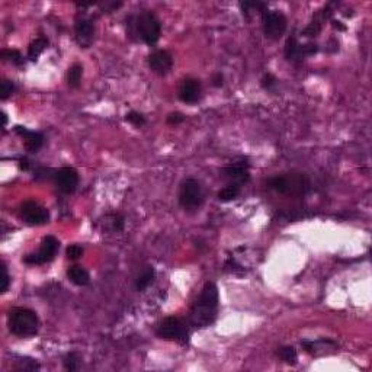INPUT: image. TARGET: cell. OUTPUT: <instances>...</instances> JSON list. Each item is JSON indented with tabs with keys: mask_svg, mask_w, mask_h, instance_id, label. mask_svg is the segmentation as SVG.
<instances>
[{
	"mask_svg": "<svg viewBox=\"0 0 372 372\" xmlns=\"http://www.w3.org/2000/svg\"><path fill=\"white\" fill-rule=\"evenodd\" d=\"M218 304H220V295H218L217 285L214 282H206L203 285L199 298L192 305L191 316H189L192 326L196 328H205L211 326L217 318Z\"/></svg>",
	"mask_w": 372,
	"mask_h": 372,
	"instance_id": "obj_1",
	"label": "cell"
},
{
	"mask_svg": "<svg viewBox=\"0 0 372 372\" xmlns=\"http://www.w3.org/2000/svg\"><path fill=\"white\" fill-rule=\"evenodd\" d=\"M8 326L12 335L19 338H29L38 332L39 320L36 313L29 308H12L8 314Z\"/></svg>",
	"mask_w": 372,
	"mask_h": 372,
	"instance_id": "obj_2",
	"label": "cell"
},
{
	"mask_svg": "<svg viewBox=\"0 0 372 372\" xmlns=\"http://www.w3.org/2000/svg\"><path fill=\"white\" fill-rule=\"evenodd\" d=\"M130 26H133L134 34L138 35V38L146 43L147 46H154L160 39L161 34V25L157 16L151 12H143L137 16L130 18Z\"/></svg>",
	"mask_w": 372,
	"mask_h": 372,
	"instance_id": "obj_3",
	"label": "cell"
},
{
	"mask_svg": "<svg viewBox=\"0 0 372 372\" xmlns=\"http://www.w3.org/2000/svg\"><path fill=\"white\" fill-rule=\"evenodd\" d=\"M156 333L160 339L178 343H188L189 340V330L179 317L170 316L163 318L157 326Z\"/></svg>",
	"mask_w": 372,
	"mask_h": 372,
	"instance_id": "obj_4",
	"label": "cell"
},
{
	"mask_svg": "<svg viewBox=\"0 0 372 372\" xmlns=\"http://www.w3.org/2000/svg\"><path fill=\"white\" fill-rule=\"evenodd\" d=\"M203 202V191L196 179H186L179 191V203L185 211H196Z\"/></svg>",
	"mask_w": 372,
	"mask_h": 372,
	"instance_id": "obj_5",
	"label": "cell"
},
{
	"mask_svg": "<svg viewBox=\"0 0 372 372\" xmlns=\"http://www.w3.org/2000/svg\"><path fill=\"white\" fill-rule=\"evenodd\" d=\"M263 32L271 39H279L286 31V18L279 11H266L262 13Z\"/></svg>",
	"mask_w": 372,
	"mask_h": 372,
	"instance_id": "obj_6",
	"label": "cell"
},
{
	"mask_svg": "<svg viewBox=\"0 0 372 372\" xmlns=\"http://www.w3.org/2000/svg\"><path fill=\"white\" fill-rule=\"evenodd\" d=\"M58 247H60V241L57 240L56 237H44L43 241H41V246L38 249V252L32 253V255H28L23 259V262L26 265H44V263H48V262H51V260L56 258Z\"/></svg>",
	"mask_w": 372,
	"mask_h": 372,
	"instance_id": "obj_7",
	"label": "cell"
},
{
	"mask_svg": "<svg viewBox=\"0 0 372 372\" xmlns=\"http://www.w3.org/2000/svg\"><path fill=\"white\" fill-rule=\"evenodd\" d=\"M269 188L279 193H304L307 182L303 176H275L269 181Z\"/></svg>",
	"mask_w": 372,
	"mask_h": 372,
	"instance_id": "obj_8",
	"label": "cell"
},
{
	"mask_svg": "<svg viewBox=\"0 0 372 372\" xmlns=\"http://www.w3.org/2000/svg\"><path fill=\"white\" fill-rule=\"evenodd\" d=\"M21 218L29 226H44L50 221V213L46 206L34 201H28L21 206Z\"/></svg>",
	"mask_w": 372,
	"mask_h": 372,
	"instance_id": "obj_9",
	"label": "cell"
},
{
	"mask_svg": "<svg viewBox=\"0 0 372 372\" xmlns=\"http://www.w3.org/2000/svg\"><path fill=\"white\" fill-rule=\"evenodd\" d=\"M148 67L158 76H166L173 67V57L166 50H156L148 56Z\"/></svg>",
	"mask_w": 372,
	"mask_h": 372,
	"instance_id": "obj_10",
	"label": "cell"
},
{
	"mask_svg": "<svg viewBox=\"0 0 372 372\" xmlns=\"http://www.w3.org/2000/svg\"><path fill=\"white\" fill-rule=\"evenodd\" d=\"M56 186L63 193H73L79 185V173L73 168H63L54 175Z\"/></svg>",
	"mask_w": 372,
	"mask_h": 372,
	"instance_id": "obj_11",
	"label": "cell"
},
{
	"mask_svg": "<svg viewBox=\"0 0 372 372\" xmlns=\"http://www.w3.org/2000/svg\"><path fill=\"white\" fill-rule=\"evenodd\" d=\"M178 96L183 103L193 105L199 101L201 98V83L199 80L193 77H186L181 81L179 89H178Z\"/></svg>",
	"mask_w": 372,
	"mask_h": 372,
	"instance_id": "obj_12",
	"label": "cell"
},
{
	"mask_svg": "<svg viewBox=\"0 0 372 372\" xmlns=\"http://www.w3.org/2000/svg\"><path fill=\"white\" fill-rule=\"evenodd\" d=\"M76 39L81 47H89L95 36V25L88 18H79L74 25Z\"/></svg>",
	"mask_w": 372,
	"mask_h": 372,
	"instance_id": "obj_13",
	"label": "cell"
},
{
	"mask_svg": "<svg viewBox=\"0 0 372 372\" xmlns=\"http://www.w3.org/2000/svg\"><path fill=\"white\" fill-rule=\"evenodd\" d=\"M15 133L18 136H21L23 138V143H25V148L29 151V153H36L43 144H44V136L41 133H36V131H29L26 130L25 127L21 125H16L15 127Z\"/></svg>",
	"mask_w": 372,
	"mask_h": 372,
	"instance_id": "obj_14",
	"label": "cell"
},
{
	"mask_svg": "<svg viewBox=\"0 0 372 372\" xmlns=\"http://www.w3.org/2000/svg\"><path fill=\"white\" fill-rule=\"evenodd\" d=\"M223 175L226 176L227 179L233 181V183H237V185L246 183L250 179L247 166H243V164H233V166L224 168Z\"/></svg>",
	"mask_w": 372,
	"mask_h": 372,
	"instance_id": "obj_15",
	"label": "cell"
},
{
	"mask_svg": "<svg viewBox=\"0 0 372 372\" xmlns=\"http://www.w3.org/2000/svg\"><path fill=\"white\" fill-rule=\"evenodd\" d=\"M67 278L74 285H77V286H85V285H88L89 281H91V276H89L88 271L83 269L81 266H71V268H68Z\"/></svg>",
	"mask_w": 372,
	"mask_h": 372,
	"instance_id": "obj_16",
	"label": "cell"
},
{
	"mask_svg": "<svg viewBox=\"0 0 372 372\" xmlns=\"http://www.w3.org/2000/svg\"><path fill=\"white\" fill-rule=\"evenodd\" d=\"M285 57L290 61H298L303 60V53H301V46L297 43V39L294 36H290L286 44H285Z\"/></svg>",
	"mask_w": 372,
	"mask_h": 372,
	"instance_id": "obj_17",
	"label": "cell"
},
{
	"mask_svg": "<svg viewBox=\"0 0 372 372\" xmlns=\"http://www.w3.org/2000/svg\"><path fill=\"white\" fill-rule=\"evenodd\" d=\"M154 276H156V272L153 269V266H147V269L138 278H137L136 281V290L137 291H140V293H143L146 288H148L153 281H154Z\"/></svg>",
	"mask_w": 372,
	"mask_h": 372,
	"instance_id": "obj_18",
	"label": "cell"
},
{
	"mask_svg": "<svg viewBox=\"0 0 372 372\" xmlns=\"http://www.w3.org/2000/svg\"><path fill=\"white\" fill-rule=\"evenodd\" d=\"M238 195H240V185L230 183L218 192V199L221 202H230V201H234Z\"/></svg>",
	"mask_w": 372,
	"mask_h": 372,
	"instance_id": "obj_19",
	"label": "cell"
},
{
	"mask_svg": "<svg viewBox=\"0 0 372 372\" xmlns=\"http://www.w3.org/2000/svg\"><path fill=\"white\" fill-rule=\"evenodd\" d=\"M47 47H48V39L44 38V36H39V38H36L35 41H32L31 44H29V48H28V57L35 61L38 57L41 56V53L46 50Z\"/></svg>",
	"mask_w": 372,
	"mask_h": 372,
	"instance_id": "obj_20",
	"label": "cell"
},
{
	"mask_svg": "<svg viewBox=\"0 0 372 372\" xmlns=\"http://www.w3.org/2000/svg\"><path fill=\"white\" fill-rule=\"evenodd\" d=\"M81 76H83V67L80 64H73L67 70V76H66L68 86L73 88V89L79 88L80 81H81Z\"/></svg>",
	"mask_w": 372,
	"mask_h": 372,
	"instance_id": "obj_21",
	"label": "cell"
},
{
	"mask_svg": "<svg viewBox=\"0 0 372 372\" xmlns=\"http://www.w3.org/2000/svg\"><path fill=\"white\" fill-rule=\"evenodd\" d=\"M278 355H279V358H281L282 361L285 362V363H288V365H295L297 359H298L297 349L293 348V346H283V348L279 349Z\"/></svg>",
	"mask_w": 372,
	"mask_h": 372,
	"instance_id": "obj_22",
	"label": "cell"
},
{
	"mask_svg": "<svg viewBox=\"0 0 372 372\" xmlns=\"http://www.w3.org/2000/svg\"><path fill=\"white\" fill-rule=\"evenodd\" d=\"M64 368L67 369V371L73 372V371H77L79 369V365H80V356L76 353V352H70L66 355V358H64Z\"/></svg>",
	"mask_w": 372,
	"mask_h": 372,
	"instance_id": "obj_23",
	"label": "cell"
},
{
	"mask_svg": "<svg viewBox=\"0 0 372 372\" xmlns=\"http://www.w3.org/2000/svg\"><path fill=\"white\" fill-rule=\"evenodd\" d=\"M2 57L6 61H11L12 64H15V66H22L23 57L18 50H3L2 51Z\"/></svg>",
	"mask_w": 372,
	"mask_h": 372,
	"instance_id": "obj_24",
	"label": "cell"
},
{
	"mask_svg": "<svg viewBox=\"0 0 372 372\" xmlns=\"http://www.w3.org/2000/svg\"><path fill=\"white\" fill-rule=\"evenodd\" d=\"M241 6V11L244 15H247L250 12H263L266 11V5L265 3H260V2H244V3H240Z\"/></svg>",
	"mask_w": 372,
	"mask_h": 372,
	"instance_id": "obj_25",
	"label": "cell"
},
{
	"mask_svg": "<svg viewBox=\"0 0 372 372\" xmlns=\"http://www.w3.org/2000/svg\"><path fill=\"white\" fill-rule=\"evenodd\" d=\"M125 121L130 122L131 125H134V127H143L146 124V118L143 116V113L137 112V111H131V112L127 113L125 115Z\"/></svg>",
	"mask_w": 372,
	"mask_h": 372,
	"instance_id": "obj_26",
	"label": "cell"
},
{
	"mask_svg": "<svg viewBox=\"0 0 372 372\" xmlns=\"http://www.w3.org/2000/svg\"><path fill=\"white\" fill-rule=\"evenodd\" d=\"M0 268H2V286H0V291L2 294H5L9 290V285H11V276L8 273V268L5 265V262L0 263Z\"/></svg>",
	"mask_w": 372,
	"mask_h": 372,
	"instance_id": "obj_27",
	"label": "cell"
},
{
	"mask_svg": "<svg viewBox=\"0 0 372 372\" xmlns=\"http://www.w3.org/2000/svg\"><path fill=\"white\" fill-rule=\"evenodd\" d=\"M66 256L67 259L70 260H77L83 256V249L79 244H71L68 246L67 250H66Z\"/></svg>",
	"mask_w": 372,
	"mask_h": 372,
	"instance_id": "obj_28",
	"label": "cell"
},
{
	"mask_svg": "<svg viewBox=\"0 0 372 372\" xmlns=\"http://www.w3.org/2000/svg\"><path fill=\"white\" fill-rule=\"evenodd\" d=\"M276 77L273 76V74H271V73H266L263 77H262V80H260V86L263 88V89H266V91H271L272 88H275L276 86Z\"/></svg>",
	"mask_w": 372,
	"mask_h": 372,
	"instance_id": "obj_29",
	"label": "cell"
},
{
	"mask_svg": "<svg viewBox=\"0 0 372 372\" xmlns=\"http://www.w3.org/2000/svg\"><path fill=\"white\" fill-rule=\"evenodd\" d=\"M13 92H15V85L9 80H3L2 81V95H0L2 101H6Z\"/></svg>",
	"mask_w": 372,
	"mask_h": 372,
	"instance_id": "obj_30",
	"label": "cell"
},
{
	"mask_svg": "<svg viewBox=\"0 0 372 372\" xmlns=\"http://www.w3.org/2000/svg\"><path fill=\"white\" fill-rule=\"evenodd\" d=\"M320 31H321V23L318 22V21H314V22H311L308 25V28L304 31V34L307 36H316V35L320 34Z\"/></svg>",
	"mask_w": 372,
	"mask_h": 372,
	"instance_id": "obj_31",
	"label": "cell"
},
{
	"mask_svg": "<svg viewBox=\"0 0 372 372\" xmlns=\"http://www.w3.org/2000/svg\"><path fill=\"white\" fill-rule=\"evenodd\" d=\"M185 121V115L182 112H172L168 115V124L169 125H179Z\"/></svg>",
	"mask_w": 372,
	"mask_h": 372,
	"instance_id": "obj_32",
	"label": "cell"
},
{
	"mask_svg": "<svg viewBox=\"0 0 372 372\" xmlns=\"http://www.w3.org/2000/svg\"><path fill=\"white\" fill-rule=\"evenodd\" d=\"M111 224H112V230L115 231H122L124 230V217L121 215H112L111 217Z\"/></svg>",
	"mask_w": 372,
	"mask_h": 372,
	"instance_id": "obj_33",
	"label": "cell"
},
{
	"mask_svg": "<svg viewBox=\"0 0 372 372\" xmlns=\"http://www.w3.org/2000/svg\"><path fill=\"white\" fill-rule=\"evenodd\" d=\"M213 85H214L215 88H221L224 85V77H223L221 73H217L214 77H213Z\"/></svg>",
	"mask_w": 372,
	"mask_h": 372,
	"instance_id": "obj_34",
	"label": "cell"
},
{
	"mask_svg": "<svg viewBox=\"0 0 372 372\" xmlns=\"http://www.w3.org/2000/svg\"><path fill=\"white\" fill-rule=\"evenodd\" d=\"M332 25H333V28H335V29H338V31H346V26H345V25H342L340 21H332Z\"/></svg>",
	"mask_w": 372,
	"mask_h": 372,
	"instance_id": "obj_35",
	"label": "cell"
},
{
	"mask_svg": "<svg viewBox=\"0 0 372 372\" xmlns=\"http://www.w3.org/2000/svg\"><path fill=\"white\" fill-rule=\"evenodd\" d=\"M2 115V128H6V125H8V115L5 112H0Z\"/></svg>",
	"mask_w": 372,
	"mask_h": 372,
	"instance_id": "obj_36",
	"label": "cell"
}]
</instances>
